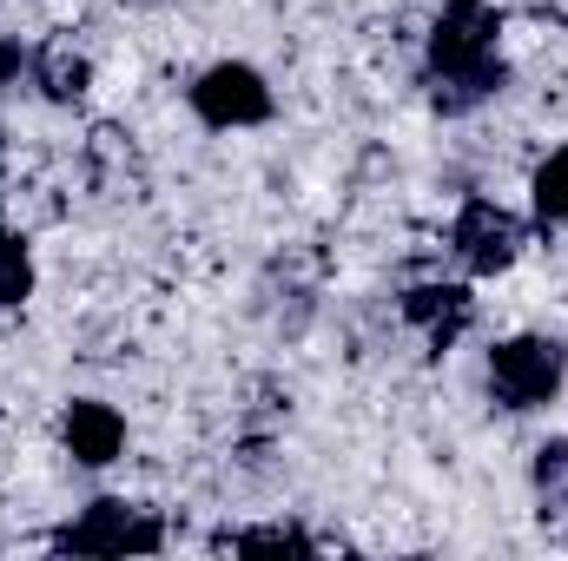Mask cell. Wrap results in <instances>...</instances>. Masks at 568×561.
I'll return each mask as SVG.
<instances>
[{"label": "cell", "instance_id": "5b68a950", "mask_svg": "<svg viewBox=\"0 0 568 561\" xmlns=\"http://www.w3.org/2000/svg\"><path fill=\"white\" fill-rule=\"evenodd\" d=\"M523 245H529V225H523L509 205H496V198H463V212H456V225H449V252H456L476 278L509 272V265L523 258Z\"/></svg>", "mask_w": 568, "mask_h": 561}, {"label": "cell", "instance_id": "ba28073f", "mask_svg": "<svg viewBox=\"0 0 568 561\" xmlns=\"http://www.w3.org/2000/svg\"><path fill=\"white\" fill-rule=\"evenodd\" d=\"M33 86H40V100H53V106H80L87 86H93V60L73 53L67 40H47V47L33 53Z\"/></svg>", "mask_w": 568, "mask_h": 561}, {"label": "cell", "instance_id": "4fadbf2b", "mask_svg": "<svg viewBox=\"0 0 568 561\" xmlns=\"http://www.w3.org/2000/svg\"><path fill=\"white\" fill-rule=\"evenodd\" d=\"M20 73H33V53H27L13 33H0V93H13V86H20Z\"/></svg>", "mask_w": 568, "mask_h": 561}, {"label": "cell", "instance_id": "30bf717a", "mask_svg": "<svg viewBox=\"0 0 568 561\" xmlns=\"http://www.w3.org/2000/svg\"><path fill=\"white\" fill-rule=\"evenodd\" d=\"M529 482H536V496H542V516H562L568 509V436L536 442V456H529Z\"/></svg>", "mask_w": 568, "mask_h": 561}, {"label": "cell", "instance_id": "9a60e30c", "mask_svg": "<svg viewBox=\"0 0 568 561\" xmlns=\"http://www.w3.org/2000/svg\"><path fill=\"white\" fill-rule=\"evenodd\" d=\"M0 238H7V225H0Z\"/></svg>", "mask_w": 568, "mask_h": 561}, {"label": "cell", "instance_id": "6da1fadb", "mask_svg": "<svg viewBox=\"0 0 568 561\" xmlns=\"http://www.w3.org/2000/svg\"><path fill=\"white\" fill-rule=\"evenodd\" d=\"M503 13L489 0H443L436 27H429V106L463 120L483 100L503 93L509 67H503Z\"/></svg>", "mask_w": 568, "mask_h": 561}, {"label": "cell", "instance_id": "5bb4252c", "mask_svg": "<svg viewBox=\"0 0 568 561\" xmlns=\"http://www.w3.org/2000/svg\"><path fill=\"white\" fill-rule=\"evenodd\" d=\"M0 165H7V133H0Z\"/></svg>", "mask_w": 568, "mask_h": 561}, {"label": "cell", "instance_id": "7a4b0ae2", "mask_svg": "<svg viewBox=\"0 0 568 561\" xmlns=\"http://www.w3.org/2000/svg\"><path fill=\"white\" fill-rule=\"evenodd\" d=\"M53 549L60 555H159L165 549V522L152 509H140V502L100 496L67 529H53Z\"/></svg>", "mask_w": 568, "mask_h": 561}, {"label": "cell", "instance_id": "52a82bcc", "mask_svg": "<svg viewBox=\"0 0 568 561\" xmlns=\"http://www.w3.org/2000/svg\"><path fill=\"white\" fill-rule=\"evenodd\" d=\"M404 324H417L429 350H449L469 324H476V297L463 284H410L404 290Z\"/></svg>", "mask_w": 568, "mask_h": 561}, {"label": "cell", "instance_id": "7c38bea8", "mask_svg": "<svg viewBox=\"0 0 568 561\" xmlns=\"http://www.w3.org/2000/svg\"><path fill=\"white\" fill-rule=\"evenodd\" d=\"M33 297V252H27V238H0V310H13V304H27Z\"/></svg>", "mask_w": 568, "mask_h": 561}, {"label": "cell", "instance_id": "9c48e42d", "mask_svg": "<svg viewBox=\"0 0 568 561\" xmlns=\"http://www.w3.org/2000/svg\"><path fill=\"white\" fill-rule=\"evenodd\" d=\"M219 549L232 555H317L324 542L297 522H258V529H239V536H219Z\"/></svg>", "mask_w": 568, "mask_h": 561}, {"label": "cell", "instance_id": "8992f818", "mask_svg": "<svg viewBox=\"0 0 568 561\" xmlns=\"http://www.w3.org/2000/svg\"><path fill=\"white\" fill-rule=\"evenodd\" d=\"M60 442H67V456L80 469H106L126 449V417L113 404H100V397H73L67 417H60Z\"/></svg>", "mask_w": 568, "mask_h": 561}, {"label": "cell", "instance_id": "3957f363", "mask_svg": "<svg viewBox=\"0 0 568 561\" xmlns=\"http://www.w3.org/2000/svg\"><path fill=\"white\" fill-rule=\"evenodd\" d=\"M568 350L562 337H509L489 350V397L503 410H542L562 397Z\"/></svg>", "mask_w": 568, "mask_h": 561}, {"label": "cell", "instance_id": "277c9868", "mask_svg": "<svg viewBox=\"0 0 568 561\" xmlns=\"http://www.w3.org/2000/svg\"><path fill=\"white\" fill-rule=\"evenodd\" d=\"M185 100H192V113H199L212 133H239V126H265V120H272V86H265V73L245 67V60L205 67V73L185 86Z\"/></svg>", "mask_w": 568, "mask_h": 561}, {"label": "cell", "instance_id": "8fae6325", "mask_svg": "<svg viewBox=\"0 0 568 561\" xmlns=\"http://www.w3.org/2000/svg\"><path fill=\"white\" fill-rule=\"evenodd\" d=\"M536 218L542 225H556V232H568V145H556L542 165H536Z\"/></svg>", "mask_w": 568, "mask_h": 561}]
</instances>
